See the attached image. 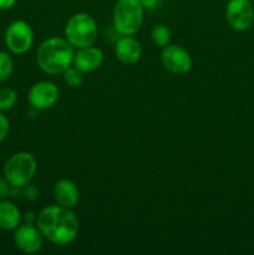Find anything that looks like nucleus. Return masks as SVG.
Here are the masks:
<instances>
[{
    "instance_id": "nucleus-20",
    "label": "nucleus",
    "mask_w": 254,
    "mask_h": 255,
    "mask_svg": "<svg viewBox=\"0 0 254 255\" xmlns=\"http://www.w3.org/2000/svg\"><path fill=\"white\" fill-rule=\"evenodd\" d=\"M10 193H11V186L4 177V174L2 176L0 174V201L6 198Z\"/></svg>"
},
{
    "instance_id": "nucleus-2",
    "label": "nucleus",
    "mask_w": 254,
    "mask_h": 255,
    "mask_svg": "<svg viewBox=\"0 0 254 255\" xmlns=\"http://www.w3.org/2000/svg\"><path fill=\"white\" fill-rule=\"evenodd\" d=\"M74 55V46L65 37H49L37 47V66L49 75L62 74L72 66Z\"/></svg>"
},
{
    "instance_id": "nucleus-6",
    "label": "nucleus",
    "mask_w": 254,
    "mask_h": 255,
    "mask_svg": "<svg viewBox=\"0 0 254 255\" xmlns=\"http://www.w3.org/2000/svg\"><path fill=\"white\" fill-rule=\"evenodd\" d=\"M34 42V31L25 20H15L5 31V44L12 54L21 55L29 51Z\"/></svg>"
},
{
    "instance_id": "nucleus-4",
    "label": "nucleus",
    "mask_w": 254,
    "mask_h": 255,
    "mask_svg": "<svg viewBox=\"0 0 254 255\" xmlns=\"http://www.w3.org/2000/svg\"><path fill=\"white\" fill-rule=\"evenodd\" d=\"M97 24L87 12H76L65 25V39L74 47L91 46L97 40Z\"/></svg>"
},
{
    "instance_id": "nucleus-9",
    "label": "nucleus",
    "mask_w": 254,
    "mask_h": 255,
    "mask_svg": "<svg viewBox=\"0 0 254 255\" xmlns=\"http://www.w3.org/2000/svg\"><path fill=\"white\" fill-rule=\"evenodd\" d=\"M161 61L164 69L176 75H184L191 71L192 57L186 49L179 45H167L161 54Z\"/></svg>"
},
{
    "instance_id": "nucleus-12",
    "label": "nucleus",
    "mask_w": 254,
    "mask_h": 255,
    "mask_svg": "<svg viewBox=\"0 0 254 255\" xmlns=\"http://www.w3.org/2000/svg\"><path fill=\"white\" fill-rule=\"evenodd\" d=\"M115 55L122 64H136L142 56L141 42L134 39L133 35H121L115 44Z\"/></svg>"
},
{
    "instance_id": "nucleus-13",
    "label": "nucleus",
    "mask_w": 254,
    "mask_h": 255,
    "mask_svg": "<svg viewBox=\"0 0 254 255\" xmlns=\"http://www.w3.org/2000/svg\"><path fill=\"white\" fill-rule=\"evenodd\" d=\"M54 199L59 206L65 208H74L80 199L79 187L74 181L67 178H62L57 181L54 186Z\"/></svg>"
},
{
    "instance_id": "nucleus-14",
    "label": "nucleus",
    "mask_w": 254,
    "mask_h": 255,
    "mask_svg": "<svg viewBox=\"0 0 254 255\" xmlns=\"http://www.w3.org/2000/svg\"><path fill=\"white\" fill-rule=\"evenodd\" d=\"M21 212L12 202L0 201V229L2 231H15L21 223Z\"/></svg>"
},
{
    "instance_id": "nucleus-22",
    "label": "nucleus",
    "mask_w": 254,
    "mask_h": 255,
    "mask_svg": "<svg viewBox=\"0 0 254 255\" xmlns=\"http://www.w3.org/2000/svg\"><path fill=\"white\" fill-rule=\"evenodd\" d=\"M144 10H154L161 5L162 0H139Z\"/></svg>"
},
{
    "instance_id": "nucleus-3",
    "label": "nucleus",
    "mask_w": 254,
    "mask_h": 255,
    "mask_svg": "<svg viewBox=\"0 0 254 255\" xmlns=\"http://www.w3.org/2000/svg\"><path fill=\"white\" fill-rule=\"evenodd\" d=\"M37 162L30 152H16L5 162L2 174L12 188H24L35 177Z\"/></svg>"
},
{
    "instance_id": "nucleus-1",
    "label": "nucleus",
    "mask_w": 254,
    "mask_h": 255,
    "mask_svg": "<svg viewBox=\"0 0 254 255\" xmlns=\"http://www.w3.org/2000/svg\"><path fill=\"white\" fill-rule=\"evenodd\" d=\"M36 227L44 238L56 246L71 244L79 234V219L70 208L54 204L36 216Z\"/></svg>"
},
{
    "instance_id": "nucleus-11",
    "label": "nucleus",
    "mask_w": 254,
    "mask_h": 255,
    "mask_svg": "<svg viewBox=\"0 0 254 255\" xmlns=\"http://www.w3.org/2000/svg\"><path fill=\"white\" fill-rule=\"evenodd\" d=\"M104 62V52L99 47L86 46L80 47L74 55V65L76 69H79L82 74H89V72L96 71Z\"/></svg>"
},
{
    "instance_id": "nucleus-7",
    "label": "nucleus",
    "mask_w": 254,
    "mask_h": 255,
    "mask_svg": "<svg viewBox=\"0 0 254 255\" xmlns=\"http://www.w3.org/2000/svg\"><path fill=\"white\" fill-rule=\"evenodd\" d=\"M226 19L236 31H247L254 22V7L251 0H229L226 7Z\"/></svg>"
},
{
    "instance_id": "nucleus-16",
    "label": "nucleus",
    "mask_w": 254,
    "mask_h": 255,
    "mask_svg": "<svg viewBox=\"0 0 254 255\" xmlns=\"http://www.w3.org/2000/svg\"><path fill=\"white\" fill-rule=\"evenodd\" d=\"M17 101V95L10 87L0 89V112L9 111L15 106Z\"/></svg>"
},
{
    "instance_id": "nucleus-18",
    "label": "nucleus",
    "mask_w": 254,
    "mask_h": 255,
    "mask_svg": "<svg viewBox=\"0 0 254 255\" xmlns=\"http://www.w3.org/2000/svg\"><path fill=\"white\" fill-rule=\"evenodd\" d=\"M62 77H64L65 84L69 85L70 87H74V89L75 87L81 86L82 81H84V75H82V72L79 69H76L74 65L62 72Z\"/></svg>"
},
{
    "instance_id": "nucleus-19",
    "label": "nucleus",
    "mask_w": 254,
    "mask_h": 255,
    "mask_svg": "<svg viewBox=\"0 0 254 255\" xmlns=\"http://www.w3.org/2000/svg\"><path fill=\"white\" fill-rule=\"evenodd\" d=\"M10 131V121L5 115L0 112V142L4 141Z\"/></svg>"
},
{
    "instance_id": "nucleus-10",
    "label": "nucleus",
    "mask_w": 254,
    "mask_h": 255,
    "mask_svg": "<svg viewBox=\"0 0 254 255\" xmlns=\"http://www.w3.org/2000/svg\"><path fill=\"white\" fill-rule=\"evenodd\" d=\"M14 243L22 253L35 254L42 248V234L34 223L20 224L15 229Z\"/></svg>"
},
{
    "instance_id": "nucleus-15",
    "label": "nucleus",
    "mask_w": 254,
    "mask_h": 255,
    "mask_svg": "<svg viewBox=\"0 0 254 255\" xmlns=\"http://www.w3.org/2000/svg\"><path fill=\"white\" fill-rule=\"evenodd\" d=\"M151 39L156 46H167L171 41V30L166 24H156L151 30Z\"/></svg>"
},
{
    "instance_id": "nucleus-17",
    "label": "nucleus",
    "mask_w": 254,
    "mask_h": 255,
    "mask_svg": "<svg viewBox=\"0 0 254 255\" xmlns=\"http://www.w3.org/2000/svg\"><path fill=\"white\" fill-rule=\"evenodd\" d=\"M14 69L12 57L7 52L0 51V82H4L11 76Z\"/></svg>"
},
{
    "instance_id": "nucleus-5",
    "label": "nucleus",
    "mask_w": 254,
    "mask_h": 255,
    "mask_svg": "<svg viewBox=\"0 0 254 255\" xmlns=\"http://www.w3.org/2000/svg\"><path fill=\"white\" fill-rule=\"evenodd\" d=\"M144 9L139 0H117L112 21L120 35H134L142 26Z\"/></svg>"
},
{
    "instance_id": "nucleus-24",
    "label": "nucleus",
    "mask_w": 254,
    "mask_h": 255,
    "mask_svg": "<svg viewBox=\"0 0 254 255\" xmlns=\"http://www.w3.org/2000/svg\"><path fill=\"white\" fill-rule=\"evenodd\" d=\"M24 219H25V223H34V221L36 222V216H35L32 212H29V213L25 214Z\"/></svg>"
},
{
    "instance_id": "nucleus-23",
    "label": "nucleus",
    "mask_w": 254,
    "mask_h": 255,
    "mask_svg": "<svg viewBox=\"0 0 254 255\" xmlns=\"http://www.w3.org/2000/svg\"><path fill=\"white\" fill-rule=\"evenodd\" d=\"M16 0H0V10H9L15 5Z\"/></svg>"
},
{
    "instance_id": "nucleus-21",
    "label": "nucleus",
    "mask_w": 254,
    "mask_h": 255,
    "mask_svg": "<svg viewBox=\"0 0 254 255\" xmlns=\"http://www.w3.org/2000/svg\"><path fill=\"white\" fill-rule=\"evenodd\" d=\"M24 188H25V191H24L25 198L29 199V201H35V199L39 197V191L36 189V187L27 184V186H25Z\"/></svg>"
},
{
    "instance_id": "nucleus-8",
    "label": "nucleus",
    "mask_w": 254,
    "mask_h": 255,
    "mask_svg": "<svg viewBox=\"0 0 254 255\" xmlns=\"http://www.w3.org/2000/svg\"><path fill=\"white\" fill-rule=\"evenodd\" d=\"M60 97V90L54 82L39 81L30 87L27 92V101L30 106L37 111L51 109Z\"/></svg>"
}]
</instances>
